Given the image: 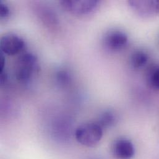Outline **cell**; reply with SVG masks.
I'll list each match as a JSON object with an SVG mask.
<instances>
[{"mask_svg": "<svg viewBox=\"0 0 159 159\" xmlns=\"http://www.w3.org/2000/svg\"><path fill=\"white\" fill-rule=\"evenodd\" d=\"M39 70L37 57L30 53H25L22 54L16 62L14 75L19 82L27 83Z\"/></svg>", "mask_w": 159, "mask_h": 159, "instance_id": "obj_1", "label": "cell"}, {"mask_svg": "<svg viewBox=\"0 0 159 159\" xmlns=\"http://www.w3.org/2000/svg\"><path fill=\"white\" fill-rule=\"evenodd\" d=\"M103 136V129L96 122L86 123L80 126L75 131L77 141L85 147L92 148L100 141Z\"/></svg>", "mask_w": 159, "mask_h": 159, "instance_id": "obj_2", "label": "cell"}, {"mask_svg": "<svg viewBox=\"0 0 159 159\" xmlns=\"http://www.w3.org/2000/svg\"><path fill=\"white\" fill-rule=\"evenodd\" d=\"M128 4L136 14L143 18H152L159 14V0H131Z\"/></svg>", "mask_w": 159, "mask_h": 159, "instance_id": "obj_3", "label": "cell"}, {"mask_svg": "<svg viewBox=\"0 0 159 159\" xmlns=\"http://www.w3.org/2000/svg\"><path fill=\"white\" fill-rule=\"evenodd\" d=\"M62 7L74 14H87L95 10L99 1L98 0H62L60 1Z\"/></svg>", "mask_w": 159, "mask_h": 159, "instance_id": "obj_4", "label": "cell"}, {"mask_svg": "<svg viewBox=\"0 0 159 159\" xmlns=\"http://www.w3.org/2000/svg\"><path fill=\"white\" fill-rule=\"evenodd\" d=\"M1 52L7 55H15L19 53L25 47L24 40L17 34H6L1 39Z\"/></svg>", "mask_w": 159, "mask_h": 159, "instance_id": "obj_5", "label": "cell"}, {"mask_svg": "<svg viewBox=\"0 0 159 159\" xmlns=\"http://www.w3.org/2000/svg\"><path fill=\"white\" fill-rule=\"evenodd\" d=\"M107 48L112 51L122 50L128 42V35L121 30H112L108 32L103 40Z\"/></svg>", "mask_w": 159, "mask_h": 159, "instance_id": "obj_6", "label": "cell"}, {"mask_svg": "<svg viewBox=\"0 0 159 159\" xmlns=\"http://www.w3.org/2000/svg\"><path fill=\"white\" fill-rule=\"evenodd\" d=\"M112 152L116 159H131L134 156L135 149L133 144L129 140L120 138L113 143Z\"/></svg>", "mask_w": 159, "mask_h": 159, "instance_id": "obj_7", "label": "cell"}, {"mask_svg": "<svg viewBox=\"0 0 159 159\" xmlns=\"http://www.w3.org/2000/svg\"><path fill=\"white\" fill-rule=\"evenodd\" d=\"M149 60L148 55L144 51L137 50L133 52L130 57V63L134 69H139L144 66Z\"/></svg>", "mask_w": 159, "mask_h": 159, "instance_id": "obj_8", "label": "cell"}, {"mask_svg": "<svg viewBox=\"0 0 159 159\" xmlns=\"http://www.w3.org/2000/svg\"><path fill=\"white\" fill-rule=\"evenodd\" d=\"M117 120L116 115L111 111H105L102 113L97 122L102 129L104 128H108L115 124Z\"/></svg>", "mask_w": 159, "mask_h": 159, "instance_id": "obj_9", "label": "cell"}, {"mask_svg": "<svg viewBox=\"0 0 159 159\" xmlns=\"http://www.w3.org/2000/svg\"><path fill=\"white\" fill-rule=\"evenodd\" d=\"M39 16L44 24L48 26L55 25L57 24L58 20L56 15L53 11L48 9L43 8L40 9V11H39Z\"/></svg>", "mask_w": 159, "mask_h": 159, "instance_id": "obj_10", "label": "cell"}, {"mask_svg": "<svg viewBox=\"0 0 159 159\" xmlns=\"http://www.w3.org/2000/svg\"><path fill=\"white\" fill-rule=\"evenodd\" d=\"M147 81L151 87L159 90V66H153L148 71Z\"/></svg>", "mask_w": 159, "mask_h": 159, "instance_id": "obj_11", "label": "cell"}, {"mask_svg": "<svg viewBox=\"0 0 159 159\" xmlns=\"http://www.w3.org/2000/svg\"><path fill=\"white\" fill-rule=\"evenodd\" d=\"M55 78L57 83L61 86H65L70 83L71 77L68 71L66 70H60L56 74Z\"/></svg>", "mask_w": 159, "mask_h": 159, "instance_id": "obj_12", "label": "cell"}, {"mask_svg": "<svg viewBox=\"0 0 159 159\" xmlns=\"http://www.w3.org/2000/svg\"><path fill=\"white\" fill-rule=\"evenodd\" d=\"M10 14V10L8 6L3 3L2 2H0V16L1 19H6L9 17Z\"/></svg>", "mask_w": 159, "mask_h": 159, "instance_id": "obj_13", "label": "cell"}, {"mask_svg": "<svg viewBox=\"0 0 159 159\" xmlns=\"http://www.w3.org/2000/svg\"><path fill=\"white\" fill-rule=\"evenodd\" d=\"M5 66V58L3 56V53L1 52V61H0V69H1V73L3 72V70L4 69Z\"/></svg>", "mask_w": 159, "mask_h": 159, "instance_id": "obj_14", "label": "cell"}]
</instances>
